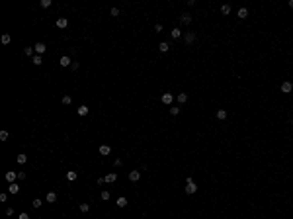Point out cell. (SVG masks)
I'll return each instance as SVG.
<instances>
[{"label":"cell","mask_w":293,"mask_h":219,"mask_svg":"<svg viewBox=\"0 0 293 219\" xmlns=\"http://www.w3.org/2000/svg\"><path fill=\"white\" fill-rule=\"evenodd\" d=\"M184 192H186V194H195V192H197V184H195V182L192 180V178H190V176L186 178V188H184Z\"/></svg>","instance_id":"obj_1"},{"label":"cell","mask_w":293,"mask_h":219,"mask_svg":"<svg viewBox=\"0 0 293 219\" xmlns=\"http://www.w3.org/2000/svg\"><path fill=\"white\" fill-rule=\"evenodd\" d=\"M180 24H182V26H190V24H192V14H190V12H184V14L180 16Z\"/></svg>","instance_id":"obj_2"},{"label":"cell","mask_w":293,"mask_h":219,"mask_svg":"<svg viewBox=\"0 0 293 219\" xmlns=\"http://www.w3.org/2000/svg\"><path fill=\"white\" fill-rule=\"evenodd\" d=\"M160 102H162V104H166V106H172L174 96L170 94V92H166V94H162V96H160Z\"/></svg>","instance_id":"obj_3"},{"label":"cell","mask_w":293,"mask_h":219,"mask_svg":"<svg viewBox=\"0 0 293 219\" xmlns=\"http://www.w3.org/2000/svg\"><path fill=\"white\" fill-rule=\"evenodd\" d=\"M184 41H186V45H192L195 41V32H186L184 33Z\"/></svg>","instance_id":"obj_4"},{"label":"cell","mask_w":293,"mask_h":219,"mask_svg":"<svg viewBox=\"0 0 293 219\" xmlns=\"http://www.w3.org/2000/svg\"><path fill=\"white\" fill-rule=\"evenodd\" d=\"M282 92H283V94H289V92H293V82H289V80L282 82Z\"/></svg>","instance_id":"obj_5"},{"label":"cell","mask_w":293,"mask_h":219,"mask_svg":"<svg viewBox=\"0 0 293 219\" xmlns=\"http://www.w3.org/2000/svg\"><path fill=\"white\" fill-rule=\"evenodd\" d=\"M33 49H35V55H43L45 51H47V47H45V43H41V41L33 45Z\"/></svg>","instance_id":"obj_6"},{"label":"cell","mask_w":293,"mask_h":219,"mask_svg":"<svg viewBox=\"0 0 293 219\" xmlns=\"http://www.w3.org/2000/svg\"><path fill=\"white\" fill-rule=\"evenodd\" d=\"M98 151H100V155L108 157V155L111 153V147H109V145H100V149H98Z\"/></svg>","instance_id":"obj_7"},{"label":"cell","mask_w":293,"mask_h":219,"mask_svg":"<svg viewBox=\"0 0 293 219\" xmlns=\"http://www.w3.org/2000/svg\"><path fill=\"white\" fill-rule=\"evenodd\" d=\"M55 24H57V28L65 30L66 26H68V20H66V18H57V22H55Z\"/></svg>","instance_id":"obj_8"},{"label":"cell","mask_w":293,"mask_h":219,"mask_svg":"<svg viewBox=\"0 0 293 219\" xmlns=\"http://www.w3.org/2000/svg\"><path fill=\"white\" fill-rule=\"evenodd\" d=\"M139 178H141V172H139V170H131V172H129V180H131V182H137Z\"/></svg>","instance_id":"obj_9"},{"label":"cell","mask_w":293,"mask_h":219,"mask_svg":"<svg viewBox=\"0 0 293 219\" xmlns=\"http://www.w3.org/2000/svg\"><path fill=\"white\" fill-rule=\"evenodd\" d=\"M59 65H61V67H70V65H72V61H70V57H66V55H65V57H61Z\"/></svg>","instance_id":"obj_10"},{"label":"cell","mask_w":293,"mask_h":219,"mask_svg":"<svg viewBox=\"0 0 293 219\" xmlns=\"http://www.w3.org/2000/svg\"><path fill=\"white\" fill-rule=\"evenodd\" d=\"M170 35H172V39H180L182 37V30L180 28H174L172 32H170Z\"/></svg>","instance_id":"obj_11"},{"label":"cell","mask_w":293,"mask_h":219,"mask_svg":"<svg viewBox=\"0 0 293 219\" xmlns=\"http://www.w3.org/2000/svg\"><path fill=\"white\" fill-rule=\"evenodd\" d=\"M115 180H117V174H115V172H109V174H106V182H108V184H113Z\"/></svg>","instance_id":"obj_12"},{"label":"cell","mask_w":293,"mask_h":219,"mask_svg":"<svg viewBox=\"0 0 293 219\" xmlns=\"http://www.w3.org/2000/svg\"><path fill=\"white\" fill-rule=\"evenodd\" d=\"M45 202H47V204H53V202H57V194H55V192H49V194L45 196Z\"/></svg>","instance_id":"obj_13"},{"label":"cell","mask_w":293,"mask_h":219,"mask_svg":"<svg viewBox=\"0 0 293 219\" xmlns=\"http://www.w3.org/2000/svg\"><path fill=\"white\" fill-rule=\"evenodd\" d=\"M176 100H178V104H186V102H188V94H186V92H180V94L176 96Z\"/></svg>","instance_id":"obj_14"},{"label":"cell","mask_w":293,"mask_h":219,"mask_svg":"<svg viewBox=\"0 0 293 219\" xmlns=\"http://www.w3.org/2000/svg\"><path fill=\"white\" fill-rule=\"evenodd\" d=\"M215 116H217V120L223 121V120H227L229 114H227V110H217V114H215Z\"/></svg>","instance_id":"obj_15"},{"label":"cell","mask_w":293,"mask_h":219,"mask_svg":"<svg viewBox=\"0 0 293 219\" xmlns=\"http://www.w3.org/2000/svg\"><path fill=\"white\" fill-rule=\"evenodd\" d=\"M8 192H10V194H18V192H20V186H18L16 182H12L10 186H8Z\"/></svg>","instance_id":"obj_16"},{"label":"cell","mask_w":293,"mask_h":219,"mask_svg":"<svg viewBox=\"0 0 293 219\" xmlns=\"http://www.w3.org/2000/svg\"><path fill=\"white\" fill-rule=\"evenodd\" d=\"M168 49H170V45L166 43V41H162V43L158 45V51H160V53H168Z\"/></svg>","instance_id":"obj_17"},{"label":"cell","mask_w":293,"mask_h":219,"mask_svg":"<svg viewBox=\"0 0 293 219\" xmlns=\"http://www.w3.org/2000/svg\"><path fill=\"white\" fill-rule=\"evenodd\" d=\"M221 14H223V16H229V14H231V4H223V6H221Z\"/></svg>","instance_id":"obj_18"},{"label":"cell","mask_w":293,"mask_h":219,"mask_svg":"<svg viewBox=\"0 0 293 219\" xmlns=\"http://www.w3.org/2000/svg\"><path fill=\"white\" fill-rule=\"evenodd\" d=\"M32 206H33V208H35V209H39V208H41V206H43V200H41V198H35V200H33V202H32Z\"/></svg>","instance_id":"obj_19"},{"label":"cell","mask_w":293,"mask_h":219,"mask_svg":"<svg viewBox=\"0 0 293 219\" xmlns=\"http://www.w3.org/2000/svg\"><path fill=\"white\" fill-rule=\"evenodd\" d=\"M16 178H18V172H6V180H8L10 184L16 180Z\"/></svg>","instance_id":"obj_20"},{"label":"cell","mask_w":293,"mask_h":219,"mask_svg":"<svg viewBox=\"0 0 293 219\" xmlns=\"http://www.w3.org/2000/svg\"><path fill=\"white\" fill-rule=\"evenodd\" d=\"M115 204H117V208H125V206H127V198H123V196L117 198V202H115Z\"/></svg>","instance_id":"obj_21"},{"label":"cell","mask_w":293,"mask_h":219,"mask_svg":"<svg viewBox=\"0 0 293 219\" xmlns=\"http://www.w3.org/2000/svg\"><path fill=\"white\" fill-rule=\"evenodd\" d=\"M76 178H78V172H74V170L66 172V180H70V182H72V180H76Z\"/></svg>","instance_id":"obj_22"},{"label":"cell","mask_w":293,"mask_h":219,"mask_svg":"<svg viewBox=\"0 0 293 219\" xmlns=\"http://www.w3.org/2000/svg\"><path fill=\"white\" fill-rule=\"evenodd\" d=\"M88 112H90L88 106H80V108H78V116H88Z\"/></svg>","instance_id":"obj_23"},{"label":"cell","mask_w":293,"mask_h":219,"mask_svg":"<svg viewBox=\"0 0 293 219\" xmlns=\"http://www.w3.org/2000/svg\"><path fill=\"white\" fill-rule=\"evenodd\" d=\"M168 112H170V116H178L180 114V106H170Z\"/></svg>","instance_id":"obj_24"},{"label":"cell","mask_w":293,"mask_h":219,"mask_svg":"<svg viewBox=\"0 0 293 219\" xmlns=\"http://www.w3.org/2000/svg\"><path fill=\"white\" fill-rule=\"evenodd\" d=\"M239 18H240V20L248 18V10H246V8H240V10H239Z\"/></svg>","instance_id":"obj_25"},{"label":"cell","mask_w":293,"mask_h":219,"mask_svg":"<svg viewBox=\"0 0 293 219\" xmlns=\"http://www.w3.org/2000/svg\"><path fill=\"white\" fill-rule=\"evenodd\" d=\"M18 163H20V164H25V163H27V155L20 153V155H18Z\"/></svg>","instance_id":"obj_26"},{"label":"cell","mask_w":293,"mask_h":219,"mask_svg":"<svg viewBox=\"0 0 293 219\" xmlns=\"http://www.w3.org/2000/svg\"><path fill=\"white\" fill-rule=\"evenodd\" d=\"M33 53H35V49H32V47H25L23 49V55H27V57H35Z\"/></svg>","instance_id":"obj_27"},{"label":"cell","mask_w":293,"mask_h":219,"mask_svg":"<svg viewBox=\"0 0 293 219\" xmlns=\"http://www.w3.org/2000/svg\"><path fill=\"white\" fill-rule=\"evenodd\" d=\"M41 61H43V59H41V55H35V57H33V65L39 67V65H41Z\"/></svg>","instance_id":"obj_28"},{"label":"cell","mask_w":293,"mask_h":219,"mask_svg":"<svg viewBox=\"0 0 293 219\" xmlns=\"http://www.w3.org/2000/svg\"><path fill=\"white\" fill-rule=\"evenodd\" d=\"M80 211H82V213H88V211H90V206H88V204H80Z\"/></svg>","instance_id":"obj_29"},{"label":"cell","mask_w":293,"mask_h":219,"mask_svg":"<svg viewBox=\"0 0 293 219\" xmlns=\"http://www.w3.org/2000/svg\"><path fill=\"white\" fill-rule=\"evenodd\" d=\"M39 6H41V8H49V6H51V0H41Z\"/></svg>","instance_id":"obj_30"},{"label":"cell","mask_w":293,"mask_h":219,"mask_svg":"<svg viewBox=\"0 0 293 219\" xmlns=\"http://www.w3.org/2000/svg\"><path fill=\"white\" fill-rule=\"evenodd\" d=\"M100 196H102V200H104V202H108V200H109V192H108V190H104Z\"/></svg>","instance_id":"obj_31"},{"label":"cell","mask_w":293,"mask_h":219,"mask_svg":"<svg viewBox=\"0 0 293 219\" xmlns=\"http://www.w3.org/2000/svg\"><path fill=\"white\" fill-rule=\"evenodd\" d=\"M10 39H12V37L8 35V33H4V35H2V43H4V45H6V43H10Z\"/></svg>","instance_id":"obj_32"},{"label":"cell","mask_w":293,"mask_h":219,"mask_svg":"<svg viewBox=\"0 0 293 219\" xmlns=\"http://www.w3.org/2000/svg\"><path fill=\"white\" fill-rule=\"evenodd\" d=\"M70 102H72V98H70V96H63V104H65V106H68Z\"/></svg>","instance_id":"obj_33"},{"label":"cell","mask_w":293,"mask_h":219,"mask_svg":"<svg viewBox=\"0 0 293 219\" xmlns=\"http://www.w3.org/2000/svg\"><path fill=\"white\" fill-rule=\"evenodd\" d=\"M8 139V131H0V141H6Z\"/></svg>","instance_id":"obj_34"},{"label":"cell","mask_w":293,"mask_h":219,"mask_svg":"<svg viewBox=\"0 0 293 219\" xmlns=\"http://www.w3.org/2000/svg\"><path fill=\"white\" fill-rule=\"evenodd\" d=\"M109 14H111V16H119V8H111Z\"/></svg>","instance_id":"obj_35"},{"label":"cell","mask_w":293,"mask_h":219,"mask_svg":"<svg viewBox=\"0 0 293 219\" xmlns=\"http://www.w3.org/2000/svg\"><path fill=\"white\" fill-rule=\"evenodd\" d=\"M154 32H156V33L162 32V24H156V26H154Z\"/></svg>","instance_id":"obj_36"},{"label":"cell","mask_w":293,"mask_h":219,"mask_svg":"<svg viewBox=\"0 0 293 219\" xmlns=\"http://www.w3.org/2000/svg\"><path fill=\"white\" fill-rule=\"evenodd\" d=\"M113 164H115V166H121V164H123V161H121V159H115V161H113Z\"/></svg>","instance_id":"obj_37"},{"label":"cell","mask_w":293,"mask_h":219,"mask_svg":"<svg viewBox=\"0 0 293 219\" xmlns=\"http://www.w3.org/2000/svg\"><path fill=\"white\" fill-rule=\"evenodd\" d=\"M8 200V194H0V202H6Z\"/></svg>","instance_id":"obj_38"},{"label":"cell","mask_w":293,"mask_h":219,"mask_svg":"<svg viewBox=\"0 0 293 219\" xmlns=\"http://www.w3.org/2000/svg\"><path fill=\"white\" fill-rule=\"evenodd\" d=\"M6 215H14V208H8V209H6Z\"/></svg>","instance_id":"obj_39"},{"label":"cell","mask_w":293,"mask_h":219,"mask_svg":"<svg viewBox=\"0 0 293 219\" xmlns=\"http://www.w3.org/2000/svg\"><path fill=\"white\" fill-rule=\"evenodd\" d=\"M18 178L20 180H25V172H18Z\"/></svg>","instance_id":"obj_40"},{"label":"cell","mask_w":293,"mask_h":219,"mask_svg":"<svg viewBox=\"0 0 293 219\" xmlns=\"http://www.w3.org/2000/svg\"><path fill=\"white\" fill-rule=\"evenodd\" d=\"M18 219H30V217H27V213H20V217H18Z\"/></svg>","instance_id":"obj_41"},{"label":"cell","mask_w":293,"mask_h":219,"mask_svg":"<svg viewBox=\"0 0 293 219\" xmlns=\"http://www.w3.org/2000/svg\"><path fill=\"white\" fill-rule=\"evenodd\" d=\"M287 6H289V8H293V0H289V2H287Z\"/></svg>","instance_id":"obj_42"}]
</instances>
